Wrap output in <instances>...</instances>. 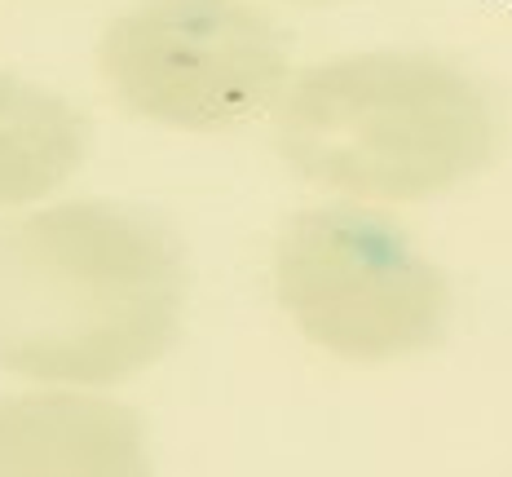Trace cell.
Instances as JSON below:
<instances>
[{
	"instance_id": "obj_5",
	"label": "cell",
	"mask_w": 512,
	"mask_h": 477,
	"mask_svg": "<svg viewBox=\"0 0 512 477\" xmlns=\"http://www.w3.org/2000/svg\"><path fill=\"white\" fill-rule=\"evenodd\" d=\"M89 146V124L45 84L0 71V204L62 186Z\"/></svg>"
},
{
	"instance_id": "obj_3",
	"label": "cell",
	"mask_w": 512,
	"mask_h": 477,
	"mask_svg": "<svg viewBox=\"0 0 512 477\" xmlns=\"http://www.w3.org/2000/svg\"><path fill=\"white\" fill-rule=\"evenodd\" d=\"M124 106L181 129H230L287 89L283 31L248 0H133L102 31Z\"/></svg>"
},
{
	"instance_id": "obj_4",
	"label": "cell",
	"mask_w": 512,
	"mask_h": 477,
	"mask_svg": "<svg viewBox=\"0 0 512 477\" xmlns=\"http://www.w3.org/2000/svg\"><path fill=\"white\" fill-rule=\"evenodd\" d=\"M287 305L314 327H415L437 301L433 265L384 212L309 208L279 243Z\"/></svg>"
},
{
	"instance_id": "obj_1",
	"label": "cell",
	"mask_w": 512,
	"mask_h": 477,
	"mask_svg": "<svg viewBox=\"0 0 512 477\" xmlns=\"http://www.w3.org/2000/svg\"><path fill=\"white\" fill-rule=\"evenodd\" d=\"M495 106L464 67L424 49L314 62L279 98V146L305 177L367 199L455 186L495 151Z\"/></svg>"
},
{
	"instance_id": "obj_2",
	"label": "cell",
	"mask_w": 512,
	"mask_h": 477,
	"mask_svg": "<svg viewBox=\"0 0 512 477\" xmlns=\"http://www.w3.org/2000/svg\"><path fill=\"white\" fill-rule=\"evenodd\" d=\"M181 279L151 212L67 199L0 226V327H159Z\"/></svg>"
}]
</instances>
